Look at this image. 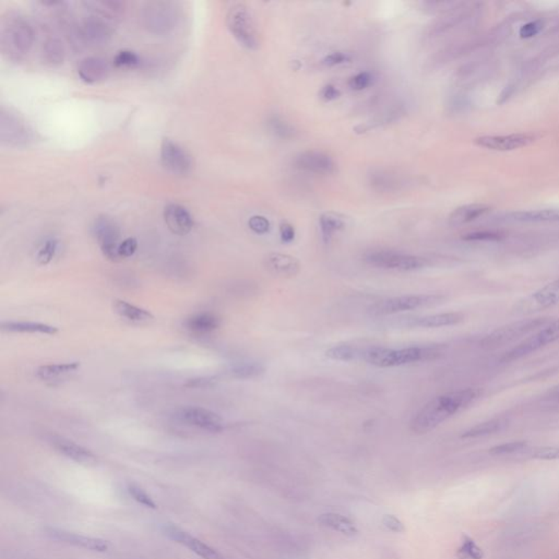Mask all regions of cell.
Returning a JSON list of instances; mask_svg holds the SVG:
<instances>
[{"instance_id": "cell-35", "label": "cell", "mask_w": 559, "mask_h": 559, "mask_svg": "<svg viewBox=\"0 0 559 559\" xmlns=\"http://www.w3.org/2000/svg\"><path fill=\"white\" fill-rule=\"evenodd\" d=\"M371 184L379 191H398L403 184L402 179L396 174L388 171H377L371 175Z\"/></svg>"}, {"instance_id": "cell-3", "label": "cell", "mask_w": 559, "mask_h": 559, "mask_svg": "<svg viewBox=\"0 0 559 559\" xmlns=\"http://www.w3.org/2000/svg\"><path fill=\"white\" fill-rule=\"evenodd\" d=\"M446 301L444 295L439 294H417V295H403L382 299L377 301L369 308L373 316H389L404 311H415L424 307L436 306Z\"/></svg>"}, {"instance_id": "cell-49", "label": "cell", "mask_w": 559, "mask_h": 559, "mask_svg": "<svg viewBox=\"0 0 559 559\" xmlns=\"http://www.w3.org/2000/svg\"><path fill=\"white\" fill-rule=\"evenodd\" d=\"M351 61V56L343 52H334L329 54L322 59V64L327 67H334V66L343 65V64Z\"/></svg>"}, {"instance_id": "cell-15", "label": "cell", "mask_w": 559, "mask_h": 559, "mask_svg": "<svg viewBox=\"0 0 559 559\" xmlns=\"http://www.w3.org/2000/svg\"><path fill=\"white\" fill-rule=\"evenodd\" d=\"M537 140L535 133H512V135H482L475 139V144L492 151H514L528 147Z\"/></svg>"}, {"instance_id": "cell-28", "label": "cell", "mask_w": 559, "mask_h": 559, "mask_svg": "<svg viewBox=\"0 0 559 559\" xmlns=\"http://www.w3.org/2000/svg\"><path fill=\"white\" fill-rule=\"evenodd\" d=\"M510 220L521 223H559L558 209L519 211L509 214Z\"/></svg>"}, {"instance_id": "cell-36", "label": "cell", "mask_w": 559, "mask_h": 559, "mask_svg": "<svg viewBox=\"0 0 559 559\" xmlns=\"http://www.w3.org/2000/svg\"><path fill=\"white\" fill-rule=\"evenodd\" d=\"M262 365L255 362H241L234 364L230 368V374L235 378L248 379L259 376L264 373Z\"/></svg>"}, {"instance_id": "cell-44", "label": "cell", "mask_w": 559, "mask_h": 559, "mask_svg": "<svg viewBox=\"0 0 559 559\" xmlns=\"http://www.w3.org/2000/svg\"><path fill=\"white\" fill-rule=\"evenodd\" d=\"M531 456L533 459L543 460V461H553L559 459V447L543 446L537 447L532 450Z\"/></svg>"}, {"instance_id": "cell-2", "label": "cell", "mask_w": 559, "mask_h": 559, "mask_svg": "<svg viewBox=\"0 0 559 559\" xmlns=\"http://www.w3.org/2000/svg\"><path fill=\"white\" fill-rule=\"evenodd\" d=\"M444 350L445 348L442 345L409 346L402 349L374 346L362 352V357L371 365L387 368L436 359L442 357Z\"/></svg>"}, {"instance_id": "cell-42", "label": "cell", "mask_w": 559, "mask_h": 559, "mask_svg": "<svg viewBox=\"0 0 559 559\" xmlns=\"http://www.w3.org/2000/svg\"><path fill=\"white\" fill-rule=\"evenodd\" d=\"M458 556L461 559H482L484 554L473 539L465 537L461 546L458 549Z\"/></svg>"}, {"instance_id": "cell-26", "label": "cell", "mask_w": 559, "mask_h": 559, "mask_svg": "<svg viewBox=\"0 0 559 559\" xmlns=\"http://www.w3.org/2000/svg\"><path fill=\"white\" fill-rule=\"evenodd\" d=\"M1 329L11 334H40L46 336H55L59 331L57 327L32 321H7L1 324Z\"/></svg>"}, {"instance_id": "cell-52", "label": "cell", "mask_w": 559, "mask_h": 559, "mask_svg": "<svg viewBox=\"0 0 559 559\" xmlns=\"http://www.w3.org/2000/svg\"><path fill=\"white\" fill-rule=\"evenodd\" d=\"M541 29V21H532V22L527 23V24H524L522 27L521 30H520V36L523 38H532V36H537Z\"/></svg>"}, {"instance_id": "cell-46", "label": "cell", "mask_w": 559, "mask_h": 559, "mask_svg": "<svg viewBox=\"0 0 559 559\" xmlns=\"http://www.w3.org/2000/svg\"><path fill=\"white\" fill-rule=\"evenodd\" d=\"M139 57L131 50H121L114 58V65L116 67H133L138 65Z\"/></svg>"}, {"instance_id": "cell-39", "label": "cell", "mask_w": 559, "mask_h": 559, "mask_svg": "<svg viewBox=\"0 0 559 559\" xmlns=\"http://www.w3.org/2000/svg\"><path fill=\"white\" fill-rule=\"evenodd\" d=\"M44 56L50 64H59L63 61L64 47L61 40L50 38L44 45Z\"/></svg>"}, {"instance_id": "cell-11", "label": "cell", "mask_w": 559, "mask_h": 559, "mask_svg": "<svg viewBox=\"0 0 559 559\" xmlns=\"http://www.w3.org/2000/svg\"><path fill=\"white\" fill-rule=\"evenodd\" d=\"M0 138L8 146L25 147L33 141V133L19 116L1 110Z\"/></svg>"}, {"instance_id": "cell-48", "label": "cell", "mask_w": 559, "mask_h": 559, "mask_svg": "<svg viewBox=\"0 0 559 559\" xmlns=\"http://www.w3.org/2000/svg\"><path fill=\"white\" fill-rule=\"evenodd\" d=\"M500 239H502L500 234L489 231L473 232L463 237V239L470 241H499Z\"/></svg>"}, {"instance_id": "cell-40", "label": "cell", "mask_w": 559, "mask_h": 559, "mask_svg": "<svg viewBox=\"0 0 559 559\" xmlns=\"http://www.w3.org/2000/svg\"><path fill=\"white\" fill-rule=\"evenodd\" d=\"M529 444L523 440L519 442H505V444L497 445V446L492 447L489 449V454L492 456H505V454H518V452H523L528 448Z\"/></svg>"}, {"instance_id": "cell-37", "label": "cell", "mask_w": 559, "mask_h": 559, "mask_svg": "<svg viewBox=\"0 0 559 559\" xmlns=\"http://www.w3.org/2000/svg\"><path fill=\"white\" fill-rule=\"evenodd\" d=\"M359 355L362 357V352H359L355 346L349 344L332 346L326 352V357L328 359L338 362L354 361Z\"/></svg>"}, {"instance_id": "cell-31", "label": "cell", "mask_w": 559, "mask_h": 559, "mask_svg": "<svg viewBox=\"0 0 559 559\" xmlns=\"http://www.w3.org/2000/svg\"><path fill=\"white\" fill-rule=\"evenodd\" d=\"M318 522L321 526L340 532L344 535L352 537L357 533V528L355 527V524L349 518H346L342 514L327 512V514L319 516Z\"/></svg>"}, {"instance_id": "cell-22", "label": "cell", "mask_w": 559, "mask_h": 559, "mask_svg": "<svg viewBox=\"0 0 559 559\" xmlns=\"http://www.w3.org/2000/svg\"><path fill=\"white\" fill-rule=\"evenodd\" d=\"M50 444L59 454L67 456L73 461L80 463H89L96 460V456L89 449L75 444L73 440L64 438V437L53 436L50 438Z\"/></svg>"}, {"instance_id": "cell-6", "label": "cell", "mask_w": 559, "mask_h": 559, "mask_svg": "<svg viewBox=\"0 0 559 559\" xmlns=\"http://www.w3.org/2000/svg\"><path fill=\"white\" fill-rule=\"evenodd\" d=\"M549 324V319L546 317L516 321V322H512L507 326L500 327L494 330L492 334L485 336L484 340L482 341V346L484 349H495L498 346L514 341L521 336H527L537 329L544 328Z\"/></svg>"}, {"instance_id": "cell-34", "label": "cell", "mask_w": 559, "mask_h": 559, "mask_svg": "<svg viewBox=\"0 0 559 559\" xmlns=\"http://www.w3.org/2000/svg\"><path fill=\"white\" fill-rule=\"evenodd\" d=\"M93 15L103 19H116L125 11V3L121 1H88L84 3Z\"/></svg>"}, {"instance_id": "cell-27", "label": "cell", "mask_w": 559, "mask_h": 559, "mask_svg": "<svg viewBox=\"0 0 559 559\" xmlns=\"http://www.w3.org/2000/svg\"><path fill=\"white\" fill-rule=\"evenodd\" d=\"M489 209L491 208L489 206L483 203H471L459 207L449 216V223L454 226L470 223L486 214Z\"/></svg>"}, {"instance_id": "cell-38", "label": "cell", "mask_w": 559, "mask_h": 559, "mask_svg": "<svg viewBox=\"0 0 559 559\" xmlns=\"http://www.w3.org/2000/svg\"><path fill=\"white\" fill-rule=\"evenodd\" d=\"M269 129L274 135L281 139H292L295 135V129L288 121L278 116H271L268 121Z\"/></svg>"}, {"instance_id": "cell-7", "label": "cell", "mask_w": 559, "mask_h": 559, "mask_svg": "<svg viewBox=\"0 0 559 559\" xmlns=\"http://www.w3.org/2000/svg\"><path fill=\"white\" fill-rule=\"evenodd\" d=\"M3 47L15 55L24 54L32 47L34 32L28 21L21 17H10L6 21L1 34Z\"/></svg>"}, {"instance_id": "cell-16", "label": "cell", "mask_w": 559, "mask_h": 559, "mask_svg": "<svg viewBox=\"0 0 559 559\" xmlns=\"http://www.w3.org/2000/svg\"><path fill=\"white\" fill-rule=\"evenodd\" d=\"M163 532L170 539L187 547L189 551L198 555L201 558L223 559V557L218 554L216 549H212V547L209 546V545L204 544L200 539H197V537H193V535H189L188 532L184 531V530L179 529V527H175L173 524L164 526Z\"/></svg>"}, {"instance_id": "cell-50", "label": "cell", "mask_w": 559, "mask_h": 559, "mask_svg": "<svg viewBox=\"0 0 559 559\" xmlns=\"http://www.w3.org/2000/svg\"><path fill=\"white\" fill-rule=\"evenodd\" d=\"M137 248H138L137 239H133V237H129V239H126L125 241H121L119 248H118V253H119V256H121V259L129 258V257L135 255Z\"/></svg>"}, {"instance_id": "cell-9", "label": "cell", "mask_w": 559, "mask_h": 559, "mask_svg": "<svg viewBox=\"0 0 559 559\" xmlns=\"http://www.w3.org/2000/svg\"><path fill=\"white\" fill-rule=\"evenodd\" d=\"M92 233L106 259L113 262L121 260L118 253V248L121 245L119 243L121 232L113 218L107 216H98L93 223Z\"/></svg>"}, {"instance_id": "cell-41", "label": "cell", "mask_w": 559, "mask_h": 559, "mask_svg": "<svg viewBox=\"0 0 559 559\" xmlns=\"http://www.w3.org/2000/svg\"><path fill=\"white\" fill-rule=\"evenodd\" d=\"M58 251V241L55 239H50L42 245L38 249V255H36V260L38 264L42 266H46L50 264V261L53 260L54 257L56 256Z\"/></svg>"}, {"instance_id": "cell-33", "label": "cell", "mask_w": 559, "mask_h": 559, "mask_svg": "<svg viewBox=\"0 0 559 559\" xmlns=\"http://www.w3.org/2000/svg\"><path fill=\"white\" fill-rule=\"evenodd\" d=\"M507 419H493L489 421L483 422L479 424L474 425L471 428L467 429L463 431L461 435L462 438H479V437L489 436V435L496 434L498 431H502L507 426Z\"/></svg>"}, {"instance_id": "cell-53", "label": "cell", "mask_w": 559, "mask_h": 559, "mask_svg": "<svg viewBox=\"0 0 559 559\" xmlns=\"http://www.w3.org/2000/svg\"><path fill=\"white\" fill-rule=\"evenodd\" d=\"M216 381V377H199V378L191 379L186 382L185 386L188 388H207L212 386Z\"/></svg>"}, {"instance_id": "cell-4", "label": "cell", "mask_w": 559, "mask_h": 559, "mask_svg": "<svg viewBox=\"0 0 559 559\" xmlns=\"http://www.w3.org/2000/svg\"><path fill=\"white\" fill-rule=\"evenodd\" d=\"M226 23L232 36L243 47L256 50L259 46L258 33L256 25L248 8L243 3L232 6L226 15Z\"/></svg>"}, {"instance_id": "cell-54", "label": "cell", "mask_w": 559, "mask_h": 559, "mask_svg": "<svg viewBox=\"0 0 559 559\" xmlns=\"http://www.w3.org/2000/svg\"><path fill=\"white\" fill-rule=\"evenodd\" d=\"M340 96H341L340 90L336 87L332 86V84H327L320 91V98L326 100V102H331V100H336V98H340Z\"/></svg>"}, {"instance_id": "cell-47", "label": "cell", "mask_w": 559, "mask_h": 559, "mask_svg": "<svg viewBox=\"0 0 559 559\" xmlns=\"http://www.w3.org/2000/svg\"><path fill=\"white\" fill-rule=\"evenodd\" d=\"M248 226L253 233L264 235L270 231L271 224L268 218L261 216H253L249 218Z\"/></svg>"}, {"instance_id": "cell-43", "label": "cell", "mask_w": 559, "mask_h": 559, "mask_svg": "<svg viewBox=\"0 0 559 559\" xmlns=\"http://www.w3.org/2000/svg\"><path fill=\"white\" fill-rule=\"evenodd\" d=\"M373 79L374 77L369 71H361L351 77L348 84L353 91H363L371 86Z\"/></svg>"}, {"instance_id": "cell-30", "label": "cell", "mask_w": 559, "mask_h": 559, "mask_svg": "<svg viewBox=\"0 0 559 559\" xmlns=\"http://www.w3.org/2000/svg\"><path fill=\"white\" fill-rule=\"evenodd\" d=\"M80 368L79 362H71V363L63 364H48L43 366L38 367L36 371V376L40 380L55 381L57 379L63 378L68 375L73 374Z\"/></svg>"}, {"instance_id": "cell-12", "label": "cell", "mask_w": 559, "mask_h": 559, "mask_svg": "<svg viewBox=\"0 0 559 559\" xmlns=\"http://www.w3.org/2000/svg\"><path fill=\"white\" fill-rule=\"evenodd\" d=\"M559 304V278L546 284L514 305L518 313H532L556 306Z\"/></svg>"}, {"instance_id": "cell-25", "label": "cell", "mask_w": 559, "mask_h": 559, "mask_svg": "<svg viewBox=\"0 0 559 559\" xmlns=\"http://www.w3.org/2000/svg\"><path fill=\"white\" fill-rule=\"evenodd\" d=\"M107 64L100 57L84 58L78 67L79 77L87 83L102 81L107 77Z\"/></svg>"}, {"instance_id": "cell-5", "label": "cell", "mask_w": 559, "mask_h": 559, "mask_svg": "<svg viewBox=\"0 0 559 559\" xmlns=\"http://www.w3.org/2000/svg\"><path fill=\"white\" fill-rule=\"evenodd\" d=\"M364 260L366 261V264L369 266L375 268L402 271V272L421 270L429 264L428 260L423 257L405 255L392 251H369L364 257Z\"/></svg>"}, {"instance_id": "cell-23", "label": "cell", "mask_w": 559, "mask_h": 559, "mask_svg": "<svg viewBox=\"0 0 559 559\" xmlns=\"http://www.w3.org/2000/svg\"><path fill=\"white\" fill-rule=\"evenodd\" d=\"M220 326H221L220 317L216 316V313L208 311L195 313L185 321L186 330L193 336H207L218 330Z\"/></svg>"}, {"instance_id": "cell-45", "label": "cell", "mask_w": 559, "mask_h": 559, "mask_svg": "<svg viewBox=\"0 0 559 559\" xmlns=\"http://www.w3.org/2000/svg\"><path fill=\"white\" fill-rule=\"evenodd\" d=\"M128 492L133 497L135 502H138L142 506L156 509V504L154 502V499L151 498L150 495L147 494V492H144L141 487L135 484L129 485Z\"/></svg>"}, {"instance_id": "cell-51", "label": "cell", "mask_w": 559, "mask_h": 559, "mask_svg": "<svg viewBox=\"0 0 559 559\" xmlns=\"http://www.w3.org/2000/svg\"><path fill=\"white\" fill-rule=\"evenodd\" d=\"M382 523H384L387 529L392 532H396V533H401V532L405 530L404 529L403 523H402L396 516H392V514H386V516L382 518Z\"/></svg>"}, {"instance_id": "cell-24", "label": "cell", "mask_w": 559, "mask_h": 559, "mask_svg": "<svg viewBox=\"0 0 559 559\" xmlns=\"http://www.w3.org/2000/svg\"><path fill=\"white\" fill-rule=\"evenodd\" d=\"M464 320L462 313H442L429 315V316L413 318L408 322V326L419 328H442V327L456 326Z\"/></svg>"}, {"instance_id": "cell-14", "label": "cell", "mask_w": 559, "mask_h": 559, "mask_svg": "<svg viewBox=\"0 0 559 559\" xmlns=\"http://www.w3.org/2000/svg\"><path fill=\"white\" fill-rule=\"evenodd\" d=\"M161 161L168 172L176 175H186L193 168L188 152L170 139H164L161 144Z\"/></svg>"}, {"instance_id": "cell-17", "label": "cell", "mask_w": 559, "mask_h": 559, "mask_svg": "<svg viewBox=\"0 0 559 559\" xmlns=\"http://www.w3.org/2000/svg\"><path fill=\"white\" fill-rule=\"evenodd\" d=\"M294 167L308 173L329 175L336 170V164L328 154L319 151H305L294 158Z\"/></svg>"}, {"instance_id": "cell-55", "label": "cell", "mask_w": 559, "mask_h": 559, "mask_svg": "<svg viewBox=\"0 0 559 559\" xmlns=\"http://www.w3.org/2000/svg\"><path fill=\"white\" fill-rule=\"evenodd\" d=\"M280 236L283 243H291L295 239V228L288 222H283L280 225Z\"/></svg>"}, {"instance_id": "cell-1", "label": "cell", "mask_w": 559, "mask_h": 559, "mask_svg": "<svg viewBox=\"0 0 559 559\" xmlns=\"http://www.w3.org/2000/svg\"><path fill=\"white\" fill-rule=\"evenodd\" d=\"M481 394L479 389L468 388L436 396L414 415L410 424L411 431L417 434H426L467 409Z\"/></svg>"}, {"instance_id": "cell-32", "label": "cell", "mask_w": 559, "mask_h": 559, "mask_svg": "<svg viewBox=\"0 0 559 559\" xmlns=\"http://www.w3.org/2000/svg\"><path fill=\"white\" fill-rule=\"evenodd\" d=\"M321 236L325 243L328 244L338 232L344 230L346 226V220L341 214L336 212H327L319 218Z\"/></svg>"}, {"instance_id": "cell-19", "label": "cell", "mask_w": 559, "mask_h": 559, "mask_svg": "<svg viewBox=\"0 0 559 559\" xmlns=\"http://www.w3.org/2000/svg\"><path fill=\"white\" fill-rule=\"evenodd\" d=\"M164 220L168 230L176 235H187L193 228V218L185 207L170 203L164 209Z\"/></svg>"}, {"instance_id": "cell-18", "label": "cell", "mask_w": 559, "mask_h": 559, "mask_svg": "<svg viewBox=\"0 0 559 559\" xmlns=\"http://www.w3.org/2000/svg\"><path fill=\"white\" fill-rule=\"evenodd\" d=\"M47 535L56 541L64 542L67 544L75 545V546L82 547V549L93 551V552H107L110 549V543L105 539H98V537H86V535H78L73 532L65 531V530L55 529L50 528L47 529Z\"/></svg>"}, {"instance_id": "cell-29", "label": "cell", "mask_w": 559, "mask_h": 559, "mask_svg": "<svg viewBox=\"0 0 559 559\" xmlns=\"http://www.w3.org/2000/svg\"><path fill=\"white\" fill-rule=\"evenodd\" d=\"M113 309L118 316L125 320L131 321L133 324H142L148 322L154 318V315L147 309L135 306L128 301L123 299H115L113 303Z\"/></svg>"}, {"instance_id": "cell-10", "label": "cell", "mask_w": 559, "mask_h": 559, "mask_svg": "<svg viewBox=\"0 0 559 559\" xmlns=\"http://www.w3.org/2000/svg\"><path fill=\"white\" fill-rule=\"evenodd\" d=\"M557 340H559V318L553 322H549L535 336L526 338L521 343L514 346V349L510 350L502 357V362H512L514 359L527 357L529 354L533 353Z\"/></svg>"}, {"instance_id": "cell-20", "label": "cell", "mask_w": 559, "mask_h": 559, "mask_svg": "<svg viewBox=\"0 0 559 559\" xmlns=\"http://www.w3.org/2000/svg\"><path fill=\"white\" fill-rule=\"evenodd\" d=\"M79 31L81 38L93 45L107 43L112 36L111 27L106 22L105 19L96 15L84 19Z\"/></svg>"}, {"instance_id": "cell-8", "label": "cell", "mask_w": 559, "mask_h": 559, "mask_svg": "<svg viewBox=\"0 0 559 559\" xmlns=\"http://www.w3.org/2000/svg\"><path fill=\"white\" fill-rule=\"evenodd\" d=\"M142 20L150 32L163 34L175 27L177 9L170 1H150L143 8Z\"/></svg>"}, {"instance_id": "cell-13", "label": "cell", "mask_w": 559, "mask_h": 559, "mask_svg": "<svg viewBox=\"0 0 559 559\" xmlns=\"http://www.w3.org/2000/svg\"><path fill=\"white\" fill-rule=\"evenodd\" d=\"M179 419L185 424L209 433H220L224 428L223 419L218 414L201 406H185L179 410Z\"/></svg>"}, {"instance_id": "cell-21", "label": "cell", "mask_w": 559, "mask_h": 559, "mask_svg": "<svg viewBox=\"0 0 559 559\" xmlns=\"http://www.w3.org/2000/svg\"><path fill=\"white\" fill-rule=\"evenodd\" d=\"M264 266L271 274L280 278H294L301 270V264L297 259L280 253H269L264 259Z\"/></svg>"}]
</instances>
